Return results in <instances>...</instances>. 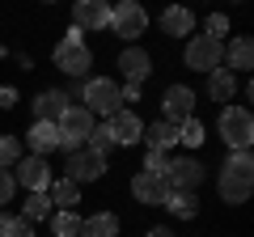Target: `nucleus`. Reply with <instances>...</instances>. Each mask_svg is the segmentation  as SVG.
Returning <instances> with one entry per match:
<instances>
[{
  "mask_svg": "<svg viewBox=\"0 0 254 237\" xmlns=\"http://www.w3.org/2000/svg\"><path fill=\"white\" fill-rule=\"evenodd\" d=\"M55 131H60V148L64 153H76V148L89 140V131H93V115L85 106H68L60 118H55Z\"/></svg>",
  "mask_w": 254,
  "mask_h": 237,
  "instance_id": "1",
  "label": "nucleus"
},
{
  "mask_svg": "<svg viewBox=\"0 0 254 237\" xmlns=\"http://www.w3.org/2000/svg\"><path fill=\"white\" fill-rule=\"evenodd\" d=\"M220 136H225L229 148H250L254 140V118L246 106H225L220 110Z\"/></svg>",
  "mask_w": 254,
  "mask_h": 237,
  "instance_id": "2",
  "label": "nucleus"
},
{
  "mask_svg": "<svg viewBox=\"0 0 254 237\" xmlns=\"http://www.w3.org/2000/svg\"><path fill=\"white\" fill-rule=\"evenodd\" d=\"M187 68H195V72H216L220 64H225V43H216V38L208 34H195L187 43Z\"/></svg>",
  "mask_w": 254,
  "mask_h": 237,
  "instance_id": "3",
  "label": "nucleus"
},
{
  "mask_svg": "<svg viewBox=\"0 0 254 237\" xmlns=\"http://www.w3.org/2000/svg\"><path fill=\"white\" fill-rule=\"evenodd\" d=\"M85 102H89V115H119L123 110V93H119L115 81H106V76H98V81H85Z\"/></svg>",
  "mask_w": 254,
  "mask_h": 237,
  "instance_id": "4",
  "label": "nucleus"
},
{
  "mask_svg": "<svg viewBox=\"0 0 254 237\" xmlns=\"http://www.w3.org/2000/svg\"><path fill=\"white\" fill-rule=\"evenodd\" d=\"M144 26H148V13L140 9L136 0H123V4H115V9H110V30H115L119 38H127V43L144 34Z\"/></svg>",
  "mask_w": 254,
  "mask_h": 237,
  "instance_id": "5",
  "label": "nucleus"
},
{
  "mask_svg": "<svg viewBox=\"0 0 254 237\" xmlns=\"http://www.w3.org/2000/svg\"><path fill=\"white\" fill-rule=\"evenodd\" d=\"M165 182H170V191L195 195V186L203 182V165H199V157H178V161H170V170H165Z\"/></svg>",
  "mask_w": 254,
  "mask_h": 237,
  "instance_id": "6",
  "label": "nucleus"
},
{
  "mask_svg": "<svg viewBox=\"0 0 254 237\" xmlns=\"http://www.w3.org/2000/svg\"><path fill=\"white\" fill-rule=\"evenodd\" d=\"M102 174H106V157L89 153V148H76V153H68V182H98Z\"/></svg>",
  "mask_w": 254,
  "mask_h": 237,
  "instance_id": "7",
  "label": "nucleus"
},
{
  "mask_svg": "<svg viewBox=\"0 0 254 237\" xmlns=\"http://www.w3.org/2000/svg\"><path fill=\"white\" fill-rule=\"evenodd\" d=\"M13 182H21L30 195L47 191V186L55 182V178H51V165H47V157H34V153H30L26 161H17V174H13Z\"/></svg>",
  "mask_w": 254,
  "mask_h": 237,
  "instance_id": "8",
  "label": "nucleus"
},
{
  "mask_svg": "<svg viewBox=\"0 0 254 237\" xmlns=\"http://www.w3.org/2000/svg\"><path fill=\"white\" fill-rule=\"evenodd\" d=\"M55 64H60V72H68V76H85L93 68V55H89L85 43H60L55 47Z\"/></svg>",
  "mask_w": 254,
  "mask_h": 237,
  "instance_id": "9",
  "label": "nucleus"
},
{
  "mask_svg": "<svg viewBox=\"0 0 254 237\" xmlns=\"http://www.w3.org/2000/svg\"><path fill=\"white\" fill-rule=\"evenodd\" d=\"M161 106H165V118H170V123H187V118H195V93H190L187 85H170L165 98H161Z\"/></svg>",
  "mask_w": 254,
  "mask_h": 237,
  "instance_id": "10",
  "label": "nucleus"
},
{
  "mask_svg": "<svg viewBox=\"0 0 254 237\" xmlns=\"http://www.w3.org/2000/svg\"><path fill=\"white\" fill-rule=\"evenodd\" d=\"M76 17V30H106L110 26V4L106 0H81L72 9Z\"/></svg>",
  "mask_w": 254,
  "mask_h": 237,
  "instance_id": "11",
  "label": "nucleus"
},
{
  "mask_svg": "<svg viewBox=\"0 0 254 237\" xmlns=\"http://www.w3.org/2000/svg\"><path fill=\"white\" fill-rule=\"evenodd\" d=\"M250 191H254V174H229V170H220V199L225 203H246L250 199Z\"/></svg>",
  "mask_w": 254,
  "mask_h": 237,
  "instance_id": "12",
  "label": "nucleus"
},
{
  "mask_svg": "<svg viewBox=\"0 0 254 237\" xmlns=\"http://www.w3.org/2000/svg\"><path fill=\"white\" fill-rule=\"evenodd\" d=\"M131 195H136L140 203H165L170 182H165V178H157V174H144V170H140L136 178H131Z\"/></svg>",
  "mask_w": 254,
  "mask_h": 237,
  "instance_id": "13",
  "label": "nucleus"
},
{
  "mask_svg": "<svg viewBox=\"0 0 254 237\" xmlns=\"http://www.w3.org/2000/svg\"><path fill=\"white\" fill-rule=\"evenodd\" d=\"M110 131H115V144H140V140H144V123H140V115H131V110L110 115Z\"/></svg>",
  "mask_w": 254,
  "mask_h": 237,
  "instance_id": "14",
  "label": "nucleus"
},
{
  "mask_svg": "<svg viewBox=\"0 0 254 237\" xmlns=\"http://www.w3.org/2000/svg\"><path fill=\"white\" fill-rule=\"evenodd\" d=\"M119 68H123V76H127V85H144V76L153 72V59H148L140 47H127L123 55H119Z\"/></svg>",
  "mask_w": 254,
  "mask_h": 237,
  "instance_id": "15",
  "label": "nucleus"
},
{
  "mask_svg": "<svg viewBox=\"0 0 254 237\" xmlns=\"http://www.w3.org/2000/svg\"><path fill=\"white\" fill-rule=\"evenodd\" d=\"M68 110V93H60V89H43L34 98V115H38V123H55V118Z\"/></svg>",
  "mask_w": 254,
  "mask_h": 237,
  "instance_id": "16",
  "label": "nucleus"
},
{
  "mask_svg": "<svg viewBox=\"0 0 254 237\" xmlns=\"http://www.w3.org/2000/svg\"><path fill=\"white\" fill-rule=\"evenodd\" d=\"M144 140L153 153H165V148L178 144V123H170V118H157L153 127H144Z\"/></svg>",
  "mask_w": 254,
  "mask_h": 237,
  "instance_id": "17",
  "label": "nucleus"
},
{
  "mask_svg": "<svg viewBox=\"0 0 254 237\" xmlns=\"http://www.w3.org/2000/svg\"><path fill=\"white\" fill-rule=\"evenodd\" d=\"M26 144L34 148V157L51 153V148H60V131H55V123H38L34 118V127L26 131Z\"/></svg>",
  "mask_w": 254,
  "mask_h": 237,
  "instance_id": "18",
  "label": "nucleus"
},
{
  "mask_svg": "<svg viewBox=\"0 0 254 237\" xmlns=\"http://www.w3.org/2000/svg\"><path fill=\"white\" fill-rule=\"evenodd\" d=\"M208 93L212 102H229L237 93V76L229 72V68H216V72H208Z\"/></svg>",
  "mask_w": 254,
  "mask_h": 237,
  "instance_id": "19",
  "label": "nucleus"
},
{
  "mask_svg": "<svg viewBox=\"0 0 254 237\" xmlns=\"http://www.w3.org/2000/svg\"><path fill=\"white\" fill-rule=\"evenodd\" d=\"M225 59H229V72H233V68H237V72H246V68H250L254 64V43H250V38H233V43H229V51H225Z\"/></svg>",
  "mask_w": 254,
  "mask_h": 237,
  "instance_id": "20",
  "label": "nucleus"
},
{
  "mask_svg": "<svg viewBox=\"0 0 254 237\" xmlns=\"http://www.w3.org/2000/svg\"><path fill=\"white\" fill-rule=\"evenodd\" d=\"M161 30H165V34H174V38L190 34V30H195V13H187V9H165V13H161Z\"/></svg>",
  "mask_w": 254,
  "mask_h": 237,
  "instance_id": "21",
  "label": "nucleus"
},
{
  "mask_svg": "<svg viewBox=\"0 0 254 237\" xmlns=\"http://www.w3.org/2000/svg\"><path fill=\"white\" fill-rule=\"evenodd\" d=\"M81 237H119V220L110 212H98V216L81 220Z\"/></svg>",
  "mask_w": 254,
  "mask_h": 237,
  "instance_id": "22",
  "label": "nucleus"
},
{
  "mask_svg": "<svg viewBox=\"0 0 254 237\" xmlns=\"http://www.w3.org/2000/svg\"><path fill=\"white\" fill-rule=\"evenodd\" d=\"M47 191H51L47 199H51V203H60V212H72V203L81 199V191H76V182H68V178H55V182L47 186Z\"/></svg>",
  "mask_w": 254,
  "mask_h": 237,
  "instance_id": "23",
  "label": "nucleus"
},
{
  "mask_svg": "<svg viewBox=\"0 0 254 237\" xmlns=\"http://www.w3.org/2000/svg\"><path fill=\"white\" fill-rule=\"evenodd\" d=\"M51 233L55 237H81V216L76 212H51Z\"/></svg>",
  "mask_w": 254,
  "mask_h": 237,
  "instance_id": "24",
  "label": "nucleus"
},
{
  "mask_svg": "<svg viewBox=\"0 0 254 237\" xmlns=\"http://www.w3.org/2000/svg\"><path fill=\"white\" fill-rule=\"evenodd\" d=\"M165 208L174 212L178 220H190L195 212H199V203H195V195H182V191H170L165 195Z\"/></svg>",
  "mask_w": 254,
  "mask_h": 237,
  "instance_id": "25",
  "label": "nucleus"
},
{
  "mask_svg": "<svg viewBox=\"0 0 254 237\" xmlns=\"http://www.w3.org/2000/svg\"><path fill=\"white\" fill-rule=\"evenodd\" d=\"M21 216L34 225V220H47L51 216V199H47V191H38V195H26V212Z\"/></svg>",
  "mask_w": 254,
  "mask_h": 237,
  "instance_id": "26",
  "label": "nucleus"
},
{
  "mask_svg": "<svg viewBox=\"0 0 254 237\" xmlns=\"http://www.w3.org/2000/svg\"><path fill=\"white\" fill-rule=\"evenodd\" d=\"M110 148H115V131H110V123H98V127L89 131V153L106 157Z\"/></svg>",
  "mask_w": 254,
  "mask_h": 237,
  "instance_id": "27",
  "label": "nucleus"
},
{
  "mask_svg": "<svg viewBox=\"0 0 254 237\" xmlns=\"http://www.w3.org/2000/svg\"><path fill=\"white\" fill-rule=\"evenodd\" d=\"M21 161V140L17 136H0V170H13Z\"/></svg>",
  "mask_w": 254,
  "mask_h": 237,
  "instance_id": "28",
  "label": "nucleus"
},
{
  "mask_svg": "<svg viewBox=\"0 0 254 237\" xmlns=\"http://www.w3.org/2000/svg\"><path fill=\"white\" fill-rule=\"evenodd\" d=\"M225 170H229V174H254V157H250V148H233V153L225 157Z\"/></svg>",
  "mask_w": 254,
  "mask_h": 237,
  "instance_id": "29",
  "label": "nucleus"
},
{
  "mask_svg": "<svg viewBox=\"0 0 254 237\" xmlns=\"http://www.w3.org/2000/svg\"><path fill=\"white\" fill-rule=\"evenodd\" d=\"M178 140H182V144H190V148H199V144H203V123H199V118L178 123Z\"/></svg>",
  "mask_w": 254,
  "mask_h": 237,
  "instance_id": "30",
  "label": "nucleus"
},
{
  "mask_svg": "<svg viewBox=\"0 0 254 237\" xmlns=\"http://www.w3.org/2000/svg\"><path fill=\"white\" fill-rule=\"evenodd\" d=\"M165 170H170V157L148 148V157H144V174H157V178H165Z\"/></svg>",
  "mask_w": 254,
  "mask_h": 237,
  "instance_id": "31",
  "label": "nucleus"
},
{
  "mask_svg": "<svg viewBox=\"0 0 254 237\" xmlns=\"http://www.w3.org/2000/svg\"><path fill=\"white\" fill-rule=\"evenodd\" d=\"M4 237H34V225H30L26 216H9V225H4Z\"/></svg>",
  "mask_w": 254,
  "mask_h": 237,
  "instance_id": "32",
  "label": "nucleus"
},
{
  "mask_svg": "<svg viewBox=\"0 0 254 237\" xmlns=\"http://www.w3.org/2000/svg\"><path fill=\"white\" fill-rule=\"evenodd\" d=\"M220 34H229V17H225V13H212V17H208V38L220 43Z\"/></svg>",
  "mask_w": 254,
  "mask_h": 237,
  "instance_id": "33",
  "label": "nucleus"
},
{
  "mask_svg": "<svg viewBox=\"0 0 254 237\" xmlns=\"http://www.w3.org/2000/svg\"><path fill=\"white\" fill-rule=\"evenodd\" d=\"M13 191H17V182H13V174L9 170H0V203H9Z\"/></svg>",
  "mask_w": 254,
  "mask_h": 237,
  "instance_id": "34",
  "label": "nucleus"
},
{
  "mask_svg": "<svg viewBox=\"0 0 254 237\" xmlns=\"http://www.w3.org/2000/svg\"><path fill=\"white\" fill-rule=\"evenodd\" d=\"M17 106V89L13 85H0V110H13Z\"/></svg>",
  "mask_w": 254,
  "mask_h": 237,
  "instance_id": "35",
  "label": "nucleus"
},
{
  "mask_svg": "<svg viewBox=\"0 0 254 237\" xmlns=\"http://www.w3.org/2000/svg\"><path fill=\"white\" fill-rule=\"evenodd\" d=\"M119 93H123V102H136L140 98V85H127V89H119Z\"/></svg>",
  "mask_w": 254,
  "mask_h": 237,
  "instance_id": "36",
  "label": "nucleus"
},
{
  "mask_svg": "<svg viewBox=\"0 0 254 237\" xmlns=\"http://www.w3.org/2000/svg\"><path fill=\"white\" fill-rule=\"evenodd\" d=\"M148 237H174L170 229H148Z\"/></svg>",
  "mask_w": 254,
  "mask_h": 237,
  "instance_id": "37",
  "label": "nucleus"
},
{
  "mask_svg": "<svg viewBox=\"0 0 254 237\" xmlns=\"http://www.w3.org/2000/svg\"><path fill=\"white\" fill-rule=\"evenodd\" d=\"M4 225H9V216H4V212H0V237H4Z\"/></svg>",
  "mask_w": 254,
  "mask_h": 237,
  "instance_id": "38",
  "label": "nucleus"
}]
</instances>
